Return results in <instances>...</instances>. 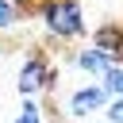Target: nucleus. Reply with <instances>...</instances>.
<instances>
[{
	"mask_svg": "<svg viewBox=\"0 0 123 123\" xmlns=\"http://www.w3.org/2000/svg\"><path fill=\"white\" fill-rule=\"evenodd\" d=\"M38 15H42L50 38H58V42H73V38L85 35V8H81V0H42Z\"/></svg>",
	"mask_w": 123,
	"mask_h": 123,
	"instance_id": "nucleus-1",
	"label": "nucleus"
},
{
	"mask_svg": "<svg viewBox=\"0 0 123 123\" xmlns=\"http://www.w3.org/2000/svg\"><path fill=\"white\" fill-rule=\"evenodd\" d=\"M54 85H58V69L46 62V54H42V50H31V54H27V62L19 65V77H15L19 96H23V100H35L38 92H50Z\"/></svg>",
	"mask_w": 123,
	"mask_h": 123,
	"instance_id": "nucleus-2",
	"label": "nucleus"
},
{
	"mask_svg": "<svg viewBox=\"0 0 123 123\" xmlns=\"http://www.w3.org/2000/svg\"><path fill=\"white\" fill-rule=\"evenodd\" d=\"M108 100H111V96L100 88V81L81 85V88H73V92H69V115H73V119H88V115L104 111V108H108Z\"/></svg>",
	"mask_w": 123,
	"mask_h": 123,
	"instance_id": "nucleus-3",
	"label": "nucleus"
},
{
	"mask_svg": "<svg viewBox=\"0 0 123 123\" xmlns=\"http://www.w3.org/2000/svg\"><path fill=\"white\" fill-rule=\"evenodd\" d=\"M115 62H119V58H111V54H104V50H96V46H81L77 58H73V65H77L85 77H92V81H100Z\"/></svg>",
	"mask_w": 123,
	"mask_h": 123,
	"instance_id": "nucleus-4",
	"label": "nucleus"
},
{
	"mask_svg": "<svg viewBox=\"0 0 123 123\" xmlns=\"http://www.w3.org/2000/svg\"><path fill=\"white\" fill-rule=\"evenodd\" d=\"M92 46L111 58H123V23H100L92 31Z\"/></svg>",
	"mask_w": 123,
	"mask_h": 123,
	"instance_id": "nucleus-5",
	"label": "nucleus"
},
{
	"mask_svg": "<svg viewBox=\"0 0 123 123\" xmlns=\"http://www.w3.org/2000/svg\"><path fill=\"white\" fill-rule=\"evenodd\" d=\"M100 88H104L111 100H119V96H123V65H119V62H115V65L100 77Z\"/></svg>",
	"mask_w": 123,
	"mask_h": 123,
	"instance_id": "nucleus-6",
	"label": "nucleus"
},
{
	"mask_svg": "<svg viewBox=\"0 0 123 123\" xmlns=\"http://www.w3.org/2000/svg\"><path fill=\"white\" fill-rule=\"evenodd\" d=\"M15 123H46V111H42L35 100H23V104H19V115H15Z\"/></svg>",
	"mask_w": 123,
	"mask_h": 123,
	"instance_id": "nucleus-7",
	"label": "nucleus"
},
{
	"mask_svg": "<svg viewBox=\"0 0 123 123\" xmlns=\"http://www.w3.org/2000/svg\"><path fill=\"white\" fill-rule=\"evenodd\" d=\"M15 23H19V8H15V0H0V35L12 31Z\"/></svg>",
	"mask_w": 123,
	"mask_h": 123,
	"instance_id": "nucleus-8",
	"label": "nucleus"
},
{
	"mask_svg": "<svg viewBox=\"0 0 123 123\" xmlns=\"http://www.w3.org/2000/svg\"><path fill=\"white\" fill-rule=\"evenodd\" d=\"M108 123H123V96L108 100Z\"/></svg>",
	"mask_w": 123,
	"mask_h": 123,
	"instance_id": "nucleus-9",
	"label": "nucleus"
},
{
	"mask_svg": "<svg viewBox=\"0 0 123 123\" xmlns=\"http://www.w3.org/2000/svg\"><path fill=\"white\" fill-rule=\"evenodd\" d=\"M119 65H123V58H119Z\"/></svg>",
	"mask_w": 123,
	"mask_h": 123,
	"instance_id": "nucleus-10",
	"label": "nucleus"
}]
</instances>
